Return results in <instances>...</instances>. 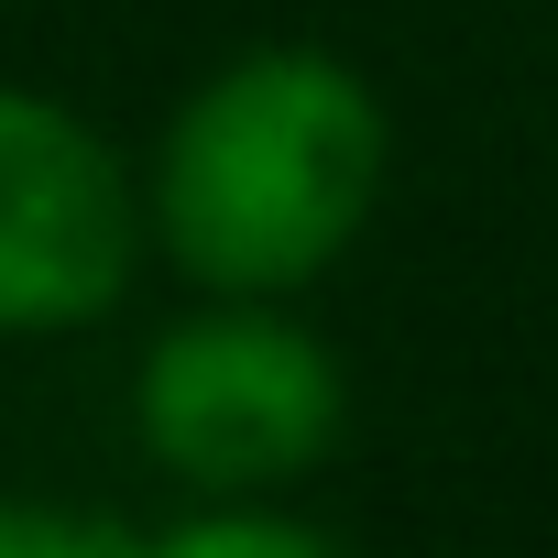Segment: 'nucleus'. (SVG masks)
Here are the masks:
<instances>
[{"label": "nucleus", "mask_w": 558, "mask_h": 558, "mask_svg": "<svg viewBox=\"0 0 558 558\" xmlns=\"http://www.w3.org/2000/svg\"><path fill=\"white\" fill-rule=\"evenodd\" d=\"M143 241L186 296H307L362 252L395 186L384 88L307 34L219 56L132 154Z\"/></svg>", "instance_id": "f257e3e1"}, {"label": "nucleus", "mask_w": 558, "mask_h": 558, "mask_svg": "<svg viewBox=\"0 0 558 558\" xmlns=\"http://www.w3.org/2000/svg\"><path fill=\"white\" fill-rule=\"evenodd\" d=\"M351 438V373L296 296H186L132 362V449L186 504H286Z\"/></svg>", "instance_id": "f03ea898"}, {"label": "nucleus", "mask_w": 558, "mask_h": 558, "mask_svg": "<svg viewBox=\"0 0 558 558\" xmlns=\"http://www.w3.org/2000/svg\"><path fill=\"white\" fill-rule=\"evenodd\" d=\"M143 263L154 241L132 154L77 99L0 77V340L99 329Z\"/></svg>", "instance_id": "7ed1b4c3"}, {"label": "nucleus", "mask_w": 558, "mask_h": 558, "mask_svg": "<svg viewBox=\"0 0 558 558\" xmlns=\"http://www.w3.org/2000/svg\"><path fill=\"white\" fill-rule=\"evenodd\" d=\"M132 558H351L329 525L286 514V504H186L175 525H154Z\"/></svg>", "instance_id": "20e7f679"}, {"label": "nucleus", "mask_w": 558, "mask_h": 558, "mask_svg": "<svg viewBox=\"0 0 558 558\" xmlns=\"http://www.w3.org/2000/svg\"><path fill=\"white\" fill-rule=\"evenodd\" d=\"M143 536L66 493H0V558H132Z\"/></svg>", "instance_id": "39448f33"}, {"label": "nucleus", "mask_w": 558, "mask_h": 558, "mask_svg": "<svg viewBox=\"0 0 558 558\" xmlns=\"http://www.w3.org/2000/svg\"><path fill=\"white\" fill-rule=\"evenodd\" d=\"M0 12H12V0H0Z\"/></svg>", "instance_id": "423d86ee"}]
</instances>
